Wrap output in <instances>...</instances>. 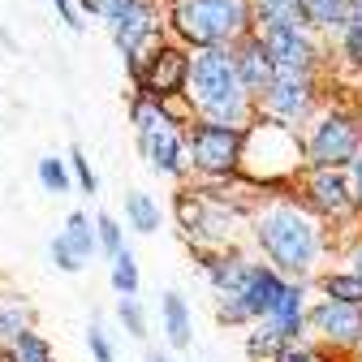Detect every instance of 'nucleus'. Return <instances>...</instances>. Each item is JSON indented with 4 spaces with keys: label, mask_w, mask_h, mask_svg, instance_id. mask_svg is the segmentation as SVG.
Segmentation results:
<instances>
[{
    "label": "nucleus",
    "mask_w": 362,
    "mask_h": 362,
    "mask_svg": "<svg viewBox=\"0 0 362 362\" xmlns=\"http://www.w3.org/2000/svg\"><path fill=\"white\" fill-rule=\"evenodd\" d=\"M332 362H354V358H332Z\"/></svg>",
    "instance_id": "79ce46f5"
},
{
    "label": "nucleus",
    "mask_w": 362,
    "mask_h": 362,
    "mask_svg": "<svg viewBox=\"0 0 362 362\" xmlns=\"http://www.w3.org/2000/svg\"><path fill=\"white\" fill-rule=\"evenodd\" d=\"M160 203L151 199V194H143V190H129L125 194V224L134 233H156L160 229Z\"/></svg>",
    "instance_id": "b1692460"
},
{
    "label": "nucleus",
    "mask_w": 362,
    "mask_h": 362,
    "mask_svg": "<svg viewBox=\"0 0 362 362\" xmlns=\"http://www.w3.org/2000/svg\"><path fill=\"white\" fill-rule=\"evenodd\" d=\"M298 134L310 168H345L362 151V121L349 104H320Z\"/></svg>",
    "instance_id": "39448f33"
},
{
    "label": "nucleus",
    "mask_w": 362,
    "mask_h": 362,
    "mask_svg": "<svg viewBox=\"0 0 362 362\" xmlns=\"http://www.w3.org/2000/svg\"><path fill=\"white\" fill-rule=\"evenodd\" d=\"M242 129L246 125H220V121H194L186 125V160L194 181H224L238 173L242 160Z\"/></svg>",
    "instance_id": "0eeeda50"
},
{
    "label": "nucleus",
    "mask_w": 362,
    "mask_h": 362,
    "mask_svg": "<svg viewBox=\"0 0 362 362\" xmlns=\"http://www.w3.org/2000/svg\"><path fill=\"white\" fill-rule=\"evenodd\" d=\"M211 310H216V324L220 328H250V310L242 306V298H211Z\"/></svg>",
    "instance_id": "7c9ffc66"
},
{
    "label": "nucleus",
    "mask_w": 362,
    "mask_h": 362,
    "mask_svg": "<svg viewBox=\"0 0 362 362\" xmlns=\"http://www.w3.org/2000/svg\"><path fill=\"white\" fill-rule=\"evenodd\" d=\"M117 320H121V328H125L134 341L147 337V310H143L139 293H134V298H117Z\"/></svg>",
    "instance_id": "c85d7f7f"
},
{
    "label": "nucleus",
    "mask_w": 362,
    "mask_h": 362,
    "mask_svg": "<svg viewBox=\"0 0 362 362\" xmlns=\"http://www.w3.org/2000/svg\"><path fill=\"white\" fill-rule=\"evenodd\" d=\"M354 362H362V349H358V354H354Z\"/></svg>",
    "instance_id": "a19ab883"
},
{
    "label": "nucleus",
    "mask_w": 362,
    "mask_h": 362,
    "mask_svg": "<svg viewBox=\"0 0 362 362\" xmlns=\"http://www.w3.org/2000/svg\"><path fill=\"white\" fill-rule=\"evenodd\" d=\"M134 139H139V151L143 160L151 164V173L160 177H173V181H186L190 177V160H186V129L177 121L160 117L156 125L147 129H134Z\"/></svg>",
    "instance_id": "9b49d317"
},
{
    "label": "nucleus",
    "mask_w": 362,
    "mask_h": 362,
    "mask_svg": "<svg viewBox=\"0 0 362 362\" xmlns=\"http://www.w3.org/2000/svg\"><path fill=\"white\" fill-rule=\"evenodd\" d=\"M289 341L276 332V328H272L267 320H255L250 328H246V362H276V354L285 349Z\"/></svg>",
    "instance_id": "5701e85b"
},
{
    "label": "nucleus",
    "mask_w": 362,
    "mask_h": 362,
    "mask_svg": "<svg viewBox=\"0 0 362 362\" xmlns=\"http://www.w3.org/2000/svg\"><path fill=\"white\" fill-rule=\"evenodd\" d=\"M276 362H332V354H324L315 341H289V345L276 354Z\"/></svg>",
    "instance_id": "72a5a7b5"
},
{
    "label": "nucleus",
    "mask_w": 362,
    "mask_h": 362,
    "mask_svg": "<svg viewBox=\"0 0 362 362\" xmlns=\"http://www.w3.org/2000/svg\"><path fill=\"white\" fill-rule=\"evenodd\" d=\"M173 35L186 48H233L255 30L250 0H173Z\"/></svg>",
    "instance_id": "20e7f679"
},
{
    "label": "nucleus",
    "mask_w": 362,
    "mask_h": 362,
    "mask_svg": "<svg viewBox=\"0 0 362 362\" xmlns=\"http://www.w3.org/2000/svg\"><path fill=\"white\" fill-rule=\"evenodd\" d=\"M52 5H57V9H61V18H65V22H69V26H74V30H78V26H82V22H78V9H74V5H69V0H52Z\"/></svg>",
    "instance_id": "4c0bfd02"
},
{
    "label": "nucleus",
    "mask_w": 362,
    "mask_h": 362,
    "mask_svg": "<svg viewBox=\"0 0 362 362\" xmlns=\"http://www.w3.org/2000/svg\"><path fill=\"white\" fill-rule=\"evenodd\" d=\"M310 30H341V13H345V0H298Z\"/></svg>",
    "instance_id": "a878e982"
},
{
    "label": "nucleus",
    "mask_w": 362,
    "mask_h": 362,
    "mask_svg": "<svg viewBox=\"0 0 362 362\" xmlns=\"http://www.w3.org/2000/svg\"><path fill=\"white\" fill-rule=\"evenodd\" d=\"M95 242H100V255H104V259H112V255L125 250V229H121L117 216H108V211L95 216Z\"/></svg>",
    "instance_id": "cd10ccee"
},
{
    "label": "nucleus",
    "mask_w": 362,
    "mask_h": 362,
    "mask_svg": "<svg viewBox=\"0 0 362 362\" xmlns=\"http://www.w3.org/2000/svg\"><path fill=\"white\" fill-rule=\"evenodd\" d=\"M39 186L48 190V194H69V186H74L69 160H61V156H43V160H39Z\"/></svg>",
    "instance_id": "bb28decb"
},
{
    "label": "nucleus",
    "mask_w": 362,
    "mask_h": 362,
    "mask_svg": "<svg viewBox=\"0 0 362 362\" xmlns=\"http://www.w3.org/2000/svg\"><path fill=\"white\" fill-rule=\"evenodd\" d=\"M86 349H90V362H117V345L100 320H90V328H86Z\"/></svg>",
    "instance_id": "473e14b6"
},
{
    "label": "nucleus",
    "mask_w": 362,
    "mask_h": 362,
    "mask_svg": "<svg viewBox=\"0 0 362 362\" xmlns=\"http://www.w3.org/2000/svg\"><path fill=\"white\" fill-rule=\"evenodd\" d=\"M69 177H74V186L82 190V194H100V177H95V168H90V160H86V151L82 147H69Z\"/></svg>",
    "instance_id": "c756f323"
},
{
    "label": "nucleus",
    "mask_w": 362,
    "mask_h": 362,
    "mask_svg": "<svg viewBox=\"0 0 362 362\" xmlns=\"http://www.w3.org/2000/svg\"><path fill=\"white\" fill-rule=\"evenodd\" d=\"M306 168L302 156V134L285 121H272L263 112H255L242 129V160H238V177H246L250 186L276 194V190H293L298 173Z\"/></svg>",
    "instance_id": "f03ea898"
},
{
    "label": "nucleus",
    "mask_w": 362,
    "mask_h": 362,
    "mask_svg": "<svg viewBox=\"0 0 362 362\" xmlns=\"http://www.w3.org/2000/svg\"><path fill=\"white\" fill-rule=\"evenodd\" d=\"M281 289H285V276L272 263H263L259 255H255V263H250V276H246V285H242V306L250 310V320H267V310L276 306V298H281Z\"/></svg>",
    "instance_id": "f3484780"
},
{
    "label": "nucleus",
    "mask_w": 362,
    "mask_h": 362,
    "mask_svg": "<svg viewBox=\"0 0 362 362\" xmlns=\"http://www.w3.org/2000/svg\"><path fill=\"white\" fill-rule=\"evenodd\" d=\"M315 220H324L328 229L337 233V242L358 229L362 216L354 207V194H349V181H345V168H302L298 181H293V190H289Z\"/></svg>",
    "instance_id": "423d86ee"
},
{
    "label": "nucleus",
    "mask_w": 362,
    "mask_h": 362,
    "mask_svg": "<svg viewBox=\"0 0 362 362\" xmlns=\"http://www.w3.org/2000/svg\"><path fill=\"white\" fill-rule=\"evenodd\" d=\"M306 337L332 358H354L362 349V306L315 293L306 306Z\"/></svg>",
    "instance_id": "6e6552de"
},
{
    "label": "nucleus",
    "mask_w": 362,
    "mask_h": 362,
    "mask_svg": "<svg viewBox=\"0 0 362 362\" xmlns=\"http://www.w3.org/2000/svg\"><path fill=\"white\" fill-rule=\"evenodd\" d=\"M310 289L320 293V298H337V302H358L362 306V276L354 267H324L320 276L310 281Z\"/></svg>",
    "instance_id": "aec40b11"
},
{
    "label": "nucleus",
    "mask_w": 362,
    "mask_h": 362,
    "mask_svg": "<svg viewBox=\"0 0 362 362\" xmlns=\"http://www.w3.org/2000/svg\"><path fill=\"white\" fill-rule=\"evenodd\" d=\"M156 35H160V18H156V5H151V0H139L129 13H121V18L112 22V43L125 52L129 69L143 61V52L156 48Z\"/></svg>",
    "instance_id": "4468645a"
},
{
    "label": "nucleus",
    "mask_w": 362,
    "mask_h": 362,
    "mask_svg": "<svg viewBox=\"0 0 362 362\" xmlns=\"http://www.w3.org/2000/svg\"><path fill=\"white\" fill-rule=\"evenodd\" d=\"M250 250L272 263L285 281H315L337 255V233L324 220H315L289 190L263 194L246 224Z\"/></svg>",
    "instance_id": "f257e3e1"
},
{
    "label": "nucleus",
    "mask_w": 362,
    "mask_h": 362,
    "mask_svg": "<svg viewBox=\"0 0 362 362\" xmlns=\"http://www.w3.org/2000/svg\"><path fill=\"white\" fill-rule=\"evenodd\" d=\"M354 108H358V121H362V95H358V104H354Z\"/></svg>",
    "instance_id": "ea45409f"
},
{
    "label": "nucleus",
    "mask_w": 362,
    "mask_h": 362,
    "mask_svg": "<svg viewBox=\"0 0 362 362\" xmlns=\"http://www.w3.org/2000/svg\"><path fill=\"white\" fill-rule=\"evenodd\" d=\"M324 104L320 95V78H306V74H276V82L267 86V95L259 100V112L272 121H285L293 129H302L315 108Z\"/></svg>",
    "instance_id": "9d476101"
},
{
    "label": "nucleus",
    "mask_w": 362,
    "mask_h": 362,
    "mask_svg": "<svg viewBox=\"0 0 362 362\" xmlns=\"http://www.w3.org/2000/svg\"><path fill=\"white\" fill-rule=\"evenodd\" d=\"M310 281H285L276 306L267 310V324L276 328L285 341H310L306 337V306H310Z\"/></svg>",
    "instance_id": "dca6fc26"
},
{
    "label": "nucleus",
    "mask_w": 362,
    "mask_h": 362,
    "mask_svg": "<svg viewBox=\"0 0 362 362\" xmlns=\"http://www.w3.org/2000/svg\"><path fill=\"white\" fill-rule=\"evenodd\" d=\"M48 255H52V267H61V272H69V276H78V272L100 255L95 220H90L86 211H69V216H65V229L52 238Z\"/></svg>",
    "instance_id": "ddd939ff"
},
{
    "label": "nucleus",
    "mask_w": 362,
    "mask_h": 362,
    "mask_svg": "<svg viewBox=\"0 0 362 362\" xmlns=\"http://www.w3.org/2000/svg\"><path fill=\"white\" fill-rule=\"evenodd\" d=\"M337 255H341L345 267H354L358 276H362V224H358V229H349V233L337 242Z\"/></svg>",
    "instance_id": "c9c22d12"
},
{
    "label": "nucleus",
    "mask_w": 362,
    "mask_h": 362,
    "mask_svg": "<svg viewBox=\"0 0 362 362\" xmlns=\"http://www.w3.org/2000/svg\"><path fill=\"white\" fill-rule=\"evenodd\" d=\"M0 362H57V354H52V341L48 337H39L30 328V332H22V337H13V341L0 345Z\"/></svg>",
    "instance_id": "4be33fe9"
},
{
    "label": "nucleus",
    "mask_w": 362,
    "mask_h": 362,
    "mask_svg": "<svg viewBox=\"0 0 362 362\" xmlns=\"http://www.w3.org/2000/svg\"><path fill=\"white\" fill-rule=\"evenodd\" d=\"M134 5H139V0H82V9L90 13V18H100V22H117L121 13H129Z\"/></svg>",
    "instance_id": "f704fd0d"
},
{
    "label": "nucleus",
    "mask_w": 362,
    "mask_h": 362,
    "mask_svg": "<svg viewBox=\"0 0 362 362\" xmlns=\"http://www.w3.org/2000/svg\"><path fill=\"white\" fill-rule=\"evenodd\" d=\"M267 52H272V65L276 74H306V78H320V65H324V48L315 43L310 26H276V30H259Z\"/></svg>",
    "instance_id": "f8f14e48"
},
{
    "label": "nucleus",
    "mask_w": 362,
    "mask_h": 362,
    "mask_svg": "<svg viewBox=\"0 0 362 362\" xmlns=\"http://www.w3.org/2000/svg\"><path fill=\"white\" fill-rule=\"evenodd\" d=\"M186 95L203 121H220V125H246L259 112V104L246 95V86L238 78L233 48H194Z\"/></svg>",
    "instance_id": "7ed1b4c3"
},
{
    "label": "nucleus",
    "mask_w": 362,
    "mask_h": 362,
    "mask_svg": "<svg viewBox=\"0 0 362 362\" xmlns=\"http://www.w3.org/2000/svg\"><path fill=\"white\" fill-rule=\"evenodd\" d=\"M203 207H207V194H203L199 181H194V177L177 181V190H173V199H168V216H173V224H177V233H181V242H186V246L199 238Z\"/></svg>",
    "instance_id": "a211bd4d"
},
{
    "label": "nucleus",
    "mask_w": 362,
    "mask_h": 362,
    "mask_svg": "<svg viewBox=\"0 0 362 362\" xmlns=\"http://www.w3.org/2000/svg\"><path fill=\"white\" fill-rule=\"evenodd\" d=\"M143 362H173V358H168V354H160V349H147V358H143Z\"/></svg>",
    "instance_id": "58836bf2"
},
{
    "label": "nucleus",
    "mask_w": 362,
    "mask_h": 362,
    "mask_svg": "<svg viewBox=\"0 0 362 362\" xmlns=\"http://www.w3.org/2000/svg\"><path fill=\"white\" fill-rule=\"evenodd\" d=\"M345 181H349V194H354V207H358V216H362V151L345 164Z\"/></svg>",
    "instance_id": "e433bc0d"
},
{
    "label": "nucleus",
    "mask_w": 362,
    "mask_h": 362,
    "mask_svg": "<svg viewBox=\"0 0 362 362\" xmlns=\"http://www.w3.org/2000/svg\"><path fill=\"white\" fill-rule=\"evenodd\" d=\"M108 281H112L117 298H134V293H139L143 276H139V259H134V250H129V246H125L121 255H112V272H108Z\"/></svg>",
    "instance_id": "393cba45"
},
{
    "label": "nucleus",
    "mask_w": 362,
    "mask_h": 362,
    "mask_svg": "<svg viewBox=\"0 0 362 362\" xmlns=\"http://www.w3.org/2000/svg\"><path fill=\"white\" fill-rule=\"evenodd\" d=\"M160 332H164L168 349H190L194 345V315H190V302L177 289H168L160 298Z\"/></svg>",
    "instance_id": "6ab92c4d"
},
{
    "label": "nucleus",
    "mask_w": 362,
    "mask_h": 362,
    "mask_svg": "<svg viewBox=\"0 0 362 362\" xmlns=\"http://www.w3.org/2000/svg\"><path fill=\"white\" fill-rule=\"evenodd\" d=\"M341 65L362 78V26H345L341 30Z\"/></svg>",
    "instance_id": "2f4dec72"
},
{
    "label": "nucleus",
    "mask_w": 362,
    "mask_h": 362,
    "mask_svg": "<svg viewBox=\"0 0 362 362\" xmlns=\"http://www.w3.org/2000/svg\"><path fill=\"white\" fill-rule=\"evenodd\" d=\"M233 65H238V78L246 86V95L259 104L267 95V86L276 82V65H272V52H267V43L259 30H250L246 39L233 43Z\"/></svg>",
    "instance_id": "2eb2a0df"
},
{
    "label": "nucleus",
    "mask_w": 362,
    "mask_h": 362,
    "mask_svg": "<svg viewBox=\"0 0 362 362\" xmlns=\"http://www.w3.org/2000/svg\"><path fill=\"white\" fill-rule=\"evenodd\" d=\"M30 328H35V306L22 293H5V298H0V345L22 337V332H30Z\"/></svg>",
    "instance_id": "412c9836"
},
{
    "label": "nucleus",
    "mask_w": 362,
    "mask_h": 362,
    "mask_svg": "<svg viewBox=\"0 0 362 362\" xmlns=\"http://www.w3.org/2000/svg\"><path fill=\"white\" fill-rule=\"evenodd\" d=\"M129 74H134L139 95H151V100L181 95V90H186V78H190V48L186 43H156L151 52H143V61Z\"/></svg>",
    "instance_id": "1a4fd4ad"
}]
</instances>
